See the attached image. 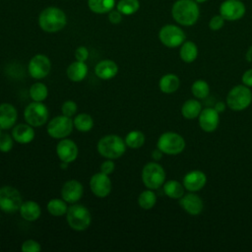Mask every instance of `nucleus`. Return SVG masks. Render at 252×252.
Here are the masks:
<instances>
[{"mask_svg":"<svg viewBox=\"0 0 252 252\" xmlns=\"http://www.w3.org/2000/svg\"><path fill=\"white\" fill-rule=\"evenodd\" d=\"M173 20L184 27H191L200 17V8L194 0H176L171 7Z\"/></svg>","mask_w":252,"mask_h":252,"instance_id":"obj_1","label":"nucleus"},{"mask_svg":"<svg viewBox=\"0 0 252 252\" xmlns=\"http://www.w3.org/2000/svg\"><path fill=\"white\" fill-rule=\"evenodd\" d=\"M67 24L66 14L57 7H47L38 16V25L46 32H57Z\"/></svg>","mask_w":252,"mask_h":252,"instance_id":"obj_2","label":"nucleus"},{"mask_svg":"<svg viewBox=\"0 0 252 252\" xmlns=\"http://www.w3.org/2000/svg\"><path fill=\"white\" fill-rule=\"evenodd\" d=\"M126 147L125 141L120 136L109 134L99 139L96 145V150L101 157L116 159L124 155Z\"/></svg>","mask_w":252,"mask_h":252,"instance_id":"obj_3","label":"nucleus"},{"mask_svg":"<svg viewBox=\"0 0 252 252\" xmlns=\"http://www.w3.org/2000/svg\"><path fill=\"white\" fill-rule=\"evenodd\" d=\"M66 220L72 229L76 231H83L91 225L92 216L88 208L75 203L68 208Z\"/></svg>","mask_w":252,"mask_h":252,"instance_id":"obj_4","label":"nucleus"},{"mask_svg":"<svg viewBox=\"0 0 252 252\" xmlns=\"http://www.w3.org/2000/svg\"><path fill=\"white\" fill-rule=\"evenodd\" d=\"M226 105L233 111L246 109L252 102V92L245 85L234 86L226 95Z\"/></svg>","mask_w":252,"mask_h":252,"instance_id":"obj_5","label":"nucleus"},{"mask_svg":"<svg viewBox=\"0 0 252 252\" xmlns=\"http://www.w3.org/2000/svg\"><path fill=\"white\" fill-rule=\"evenodd\" d=\"M142 181L148 189H158L165 181L163 167L155 161L146 163L142 169Z\"/></svg>","mask_w":252,"mask_h":252,"instance_id":"obj_6","label":"nucleus"},{"mask_svg":"<svg viewBox=\"0 0 252 252\" xmlns=\"http://www.w3.org/2000/svg\"><path fill=\"white\" fill-rule=\"evenodd\" d=\"M157 148L165 155H178L185 149V140L176 132H164L159 136Z\"/></svg>","mask_w":252,"mask_h":252,"instance_id":"obj_7","label":"nucleus"},{"mask_svg":"<svg viewBox=\"0 0 252 252\" xmlns=\"http://www.w3.org/2000/svg\"><path fill=\"white\" fill-rule=\"evenodd\" d=\"M48 116V108L42 101H32L29 103L24 111L26 122L32 127H40L45 124Z\"/></svg>","mask_w":252,"mask_h":252,"instance_id":"obj_8","label":"nucleus"},{"mask_svg":"<svg viewBox=\"0 0 252 252\" xmlns=\"http://www.w3.org/2000/svg\"><path fill=\"white\" fill-rule=\"evenodd\" d=\"M23 203L21 193L12 186L0 187V210L6 214H14Z\"/></svg>","mask_w":252,"mask_h":252,"instance_id":"obj_9","label":"nucleus"},{"mask_svg":"<svg viewBox=\"0 0 252 252\" xmlns=\"http://www.w3.org/2000/svg\"><path fill=\"white\" fill-rule=\"evenodd\" d=\"M158 38L164 46L168 48H175L185 41L186 35L180 27L168 24L161 27L158 32Z\"/></svg>","mask_w":252,"mask_h":252,"instance_id":"obj_10","label":"nucleus"},{"mask_svg":"<svg viewBox=\"0 0 252 252\" xmlns=\"http://www.w3.org/2000/svg\"><path fill=\"white\" fill-rule=\"evenodd\" d=\"M74 123L71 117L65 115H58L53 117L47 124V134L54 139L67 138L73 131Z\"/></svg>","mask_w":252,"mask_h":252,"instance_id":"obj_11","label":"nucleus"},{"mask_svg":"<svg viewBox=\"0 0 252 252\" xmlns=\"http://www.w3.org/2000/svg\"><path fill=\"white\" fill-rule=\"evenodd\" d=\"M51 70V61L44 54H35L28 65V71L32 78L40 80L45 78Z\"/></svg>","mask_w":252,"mask_h":252,"instance_id":"obj_12","label":"nucleus"},{"mask_svg":"<svg viewBox=\"0 0 252 252\" xmlns=\"http://www.w3.org/2000/svg\"><path fill=\"white\" fill-rule=\"evenodd\" d=\"M245 13L246 7L241 0H224L220 6V14L225 21H238Z\"/></svg>","mask_w":252,"mask_h":252,"instance_id":"obj_13","label":"nucleus"},{"mask_svg":"<svg viewBox=\"0 0 252 252\" xmlns=\"http://www.w3.org/2000/svg\"><path fill=\"white\" fill-rule=\"evenodd\" d=\"M90 187L94 196L98 198H105L110 194L112 184L109 176L100 171L94 173L91 177Z\"/></svg>","mask_w":252,"mask_h":252,"instance_id":"obj_14","label":"nucleus"},{"mask_svg":"<svg viewBox=\"0 0 252 252\" xmlns=\"http://www.w3.org/2000/svg\"><path fill=\"white\" fill-rule=\"evenodd\" d=\"M56 154L61 161L70 163L73 162L79 154L77 144L71 139H61L56 145Z\"/></svg>","mask_w":252,"mask_h":252,"instance_id":"obj_15","label":"nucleus"},{"mask_svg":"<svg viewBox=\"0 0 252 252\" xmlns=\"http://www.w3.org/2000/svg\"><path fill=\"white\" fill-rule=\"evenodd\" d=\"M84 194V187L82 183L76 179L66 181L61 189V197L69 204L77 203Z\"/></svg>","mask_w":252,"mask_h":252,"instance_id":"obj_16","label":"nucleus"},{"mask_svg":"<svg viewBox=\"0 0 252 252\" xmlns=\"http://www.w3.org/2000/svg\"><path fill=\"white\" fill-rule=\"evenodd\" d=\"M198 121L201 129L205 132H214L220 123V113L214 107L202 109L198 116Z\"/></svg>","mask_w":252,"mask_h":252,"instance_id":"obj_17","label":"nucleus"},{"mask_svg":"<svg viewBox=\"0 0 252 252\" xmlns=\"http://www.w3.org/2000/svg\"><path fill=\"white\" fill-rule=\"evenodd\" d=\"M180 207L191 216H198L202 213L204 209L203 200L195 194V192H189L188 194H184L179 199Z\"/></svg>","mask_w":252,"mask_h":252,"instance_id":"obj_18","label":"nucleus"},{"mask_svg":"<svg viewBox=\"0 0 252 252\" xmlns=\"http://www.w3.org/2000/svg\"><path fill=\"white\" fill-rule=\"evenodd\" d=\"M207 183V176L201 170H191L187 172L182 180V184L189 192H197L203 189Z\"/></svg>","mask_w":252,"mask_h":252,"instance_id":"obj_19","label":"nucleus"},{"mask_svg":"<svg viewBox=\"0 0 252 252\" xmlns=\"http://www.w3.org/2000/svg\"><path fill=\"white\" fill-rule=\"evenodd\" d=\"M17 118L18 111L13 104L8 102L0 104V127L3 130H8L14 127Z\"/></svg>","mask_w":252,"mask_h":252,"instance_id":"obj_20","label":"nucleus"},{"mask_svg":"<svg viewBox=\"0 0 252 252\" xmlns=\"http://www.w3.org/2000/svg\"><path fill=\"white\" fill-rule=\"evenodd\" d=\"M34 130L33 127L30 124L20 123L13 127L12 137L15 142L19 144H29L34 139Z\"/></svg>","mask_w":252,"mask_h":252,"instance_id":"obj_21","label":"nucleus"},{"mask_svg":"<svg viewBox=\"0 0 252 252\" xmlns=\"http://www.w3.org/2000/svg\"><path fill=\"white\" fill-rule=\"evenodd\" d=\"M118 73L117 64L110 59L99 61L94 67V74L101 80H110Z\"/></svg>","mask_w":252,"mask_h":252,"instance_id":"obj_22","label":"nucleus"},{"mask_svg":"<svg viewBox=\"0 0 252 252\" xmlns=\"http://www.w3.org/2000/svg\"><path fill=\"white\" fill-rule=\"evenodd\" d=\"M88 71L89 69L85 62L76 60L68 66L66 70V75L70 81L77 83L83 81L86 78V76L88 75Z\"/></svg>","mask_w":252,"mask_h":252,"instance_id":"obj_23","label":"nucleus"},{"mask_svg":"<svg viewBox=\"0 0 252 252\" xmlns=\"http://www.w3.org/2000/svg\"><path fill=\"white\" fill-rule=\"evenodd\" d=\"M19 211H20L21 217L28 221L36 220L41 214L40 206L36 202L32 200L23 202Z\"/></svg>","mask_w":252,"mask_h":252,"instance_id":"obj_24","label":"nucleus"},{"mask_svg":"<svg viewBox=\"0 0 252 252\" xmlns=\"http://www.w3.org/2000/svg\"><path fill=\"white\" fill-rule=\"evenodd\" d=\"M180 86V80L175 74H165L158 81V88L163 94H173Z\"/></svg>","mask_w":252,"mask_h":252,"instance_id":"obj_25","label":"nucleus"},{"mask_svg":"<svg viewBox=\"0 0 252 252\" xmlns=\"http://www.w3.org/2000/svg\"><path fill=\"white\" fill-rule=\"evenodd\" d=\"M180 59L185 63H192L198 56V47L195 42L191 40H185L179 49Z\"/></svg>","mask_w":252,"mask_h":252,"instance_id":"obj_26","label":"nucleus"},{"mask_svg":"<svg viewBox=\"0 0 252 252\" xmlns=\"http://www.w3.org/2000/svg\"><path fill=\"white\" fill-rule=\"evenodd\" d=\"M202 111V105L197 99H187L181 106V114L186 119H195Z\"/></svg>","mask_w":252,"mask_h":252,"instance_id":"obj_27","label":"nucleus"},{"mask_svg":"<svg viewBox=\"0 0 252 252\" xmlns=\"http://www.w3.org/2000/svg\"><path fill=\"white\" fill-rule=\"evenodd\" d=\"M184 190L183 184L177 180H168L163 183V192L170 199L179 200L184 195Z\"/></svg>","mask_w":252,"mask_h":252,"instance_id":"obj_28","label":"nucleus"},{"mask_svg":"<svg viewBox=\"0 0 252 252\" xmlns=\"http://www.w3.org/2000/svg\"><path fill=\"white\" fill-rule=\"evenodd\" d=\"M115 5V0H88L90 10L95 14H105L110 12Z\"/></svg>","mask_w":252,"mask_h":252,"instance_id":"obj_29","label":"nucleus"},{"mask_svg":"<svg viewBox=\"0 0 252 252\" xmlns=\"http://www.w3.org/2000/svg\"><path fill=\"white\" fill-rule=\"evenodd\" d=\"M74 127L80 132H88L94 127V119L88 113H80L73 119Z\"/></svg>","mask_w":252,"mask_h":252,"instance_id":"obj_30","label":"nucleus"},{"mask_svg":"<svg viewBox=\"0 0 252 252\" xmlns=\"http://www.w3.org/2000/svg\"><path fill=\"white\" fill-rule=\"evenodd\" d=\"M47 211L51 216L54 217H61L66 215L67 211H68V207H67V202L64 201L63 199H51L48 203H47Z\"/></svg>","mask_w":252,"mask_h":252,"instance_id":"obj_31","label":"nucleus"},{"mask_svg":"<svg viewBox=\"0 0 252 252\" xmlns=\"http://www.w3.org/2000/svg\"><path fill=\"white\" fill-rule=\"evenodd\" d=\"M145 140H146V137H145L144 133L142 131H139V130L130 131L124 139V141L126 143V146L131 148V149L141 148L144 145Z\"/></svg>","mask_w":252,"mask_h":252,"instance_id":"obj_32","label":"nucleus"},{"mask_svg":"<svg viewBox=\"0 0 252 252\" xmlns=\"http://www.w3.org/2000/svg\"><path fill=\"white\" fill-rule=\"evenodd\" d=\"M157 203V195L152 189H147L141 192L138 197V204L144 210H150Z\"/></svg>","mask_w":252,"mask_h":252,"instance_id":"obj_33","label":"nucleus"},{"mask_svg":"<svg viewBox=\"0 0 252 252\" xmlns=\"http://www.w3.org/2000/svg\"><path fill=\"white\" fill-rule=\"evenodd\" d=\"M29 94L33 101H43L48 95V89L45 84L36 82L31 86Z\"/></svg>","mask_w":252,"mask_h":252,"instance_id":"obj_34","label":"nucleus"},{"mask_svg":"<svg viewBox=\"0 0 252 252\" xmlns=\"http://www.w3.org/2000/svg\"><path fill=\"white\" fill-rule=\"evenodd\" d=\"M140 8L139 0H120L117 5L116 9L125 16H130L135 14Z\"/></svg>","mask_w":252,"mask_h":252,"instance_id":"obj_35","label":"nucleus"},{"mask_svg":"<svg viewBox=\"0 0 252 252\" xmlns=\"http://www.w3.org/2000/svg\"><path fill=\"white\" fill-rule=\"evenodd\" d=\"M192 94L199 99H203L210 94V86L204 80H197L191 86Z\"/></svg>","mask_w":252,"mask_h":252,"instance_id":"obj_36","label":"nucleus"},{"mask_svg":"<svg viewBox=\"0 0 252 252\" xmlns=\"http://www.w3.org/2000/svg\"><path fill=\"white\" fill-rule=\"evenodd\" d=\"M14 144V139L12 135L7 133H2L0 135V152L8 153L12 150Z\"/></svg>","mask_w":252,"mask_h":252,"instance_id":"obj_37","label":"nucleus"},{"mask_svg":"<svg viewBox=\"0 0 252 252\" xmlns=\"http://www.w3.org/2000/svg\"><path fill=\"white\" fill-rule=\"evenodd\" d=\"M77 109H78V106L74 100H66L63 102L61 106L62 114L71 118L76 114Z\"/></svg>","mask_w":252,"mask_h":252,"instance_id":"obj_38","label":"nucleus"},{"mask_svg":"<svg viewBox=\"0 0 252 252\" xmlns=\"http://www.w3.org/2000/svg\"><path fill=\"white\" fill-rule=\"evenodd\" d=\"M21 250L23 252H39L41 250V246L37 241L33 239H28L23 242Z\"/></svg>","mask_w":252,"mask_h":252,"instance_id":"obj_39","label":"nucleus"},{"mask_svg":"<svg viewBox=\"0 0 252 252\" xmlns=\"http://www.w3.org/2000/svg\"><path fill=\"white\" fill-rule=\"evenodd\" d=\"M224 22L225 20L222 18L220 14L215 15L209 21V28L211 31H220L224 26Z\"/></svg>","mask_w":252,"mask_h":252,"instance_id":"obj_40","label":"nucleus"},{"mask_svg":"<svg viewBox=\"0 0 252 252\" xmlns=\"http://www.w3.org/2000/svg\"><path fill=\"white\" fill-rule=\"evenodd\" d=\"M89 49L86 46H79L75 50V58L77 61H82L86 62L87 59L89 58Z\"/></svg>","mask_w":252,"mask_h":252,"instance_id":"obj_41","label":"nucleus"},{"mask_svg":"<svg viewBox=\"0 0 252 252\" xmlns=\"http://www.w3.org/2000/svg\"><path fill=\"white\" fill-rule=\"evenodd\" d=\"M115 169V163L113 161V159H110V158H107L105 159L101 165H100V171L104 174H111Z\"/></svg>","mask_w":252,"mask_h":252,"instance_id":"obj_42","label":"nucleus"},{"mask_svg":"<svg viewBox=\"0 0 252 252\" xmlns=\"http://www.w3.org/2000/svg\"><path fill=\"white\" fill-rule=\"evenodd\" d=\"M122 14L116 9V10H111L110 12H108V20L111 24L113 25H117L122 21Z\"/></svg>","mask_w":252,"mask_h":252,"instance_id":"obj_43","label":"nucleus"},{"mask_svg":"<svg viewBox=\"0 0 252 252\" xmlns=\"http://www.w3.org/2000/svg\"><path fill=\"white\" fill-rule=\"evenodd\" d=\"M241 81L243 83V85L252 88V68L246 70L241 77Z\"/></svg>","mask_w":252,"mask_h":252,"instance_id":"obj_44","label":"nucleus"},{"mask_svg":"<svg viewBox=\"0 0 252 252\" xmlns=\"http://www.w3.org/2000/svg\"><path fill=\"white\" fill-rule=\"evenodd\" d=\"M214 108H215L219 113H221V112H223V111L225 110V108H226V103H224L223 101H218V102L215 104Z\"/></svg>","mask_w":252,"mask_h":252,"instance_id":"obj_45","label":"nucleus"},{"mask_svg":"<svg viewBox=\"0 0 252 252\" xmlns=\"http://www.w3.org/2000/svg\"><path fill=\"white\" fill-rule=\"evenodd\" d=\"M162 155H163V153L159 149H158V148L152 152V158L155 160H159L162 158Z\"/></svg>","mask_w":252,"mask_h":252,"instance_id":"obj_46","label":"nucleus"},{"mask_svg":"<svg viewBox=\"0 0 252 252\" xmlns=\"http://www.w3.org/2000/svg\"><path fill=\"white\" fill-rule=\"evenodd\" d=\"M245 59L248 62L252 61V46H249L246 53H245Z\"/></svg>","mask_w":252,"mask_h":252,"instance_id":"obj_47","label":"nucleus"},{"mask_svg":"<svg viewBox=\"0 0 252 252\" xmlns=\"http://www.w3.org/2000/svg\"><path fill=\"white\" fill-rule=\"evenodd\" d=\"M194 1H196L198 4H201V3H205V2H207L208 0H194Z\"/></svg>","mask_w":252,"mask_h":252,"instance_id":"obj_48","label":"nucleus"},{"mask_svg":"<svg viewBox=\"0 0 252 252\" xmlns=\"http://www.w3.org/2000/svg\"><path fill=\"white\" fill-rule=\"evenodd\" d=\"M2 130H3V129H2V128H1V127H0V135H1V134H2V133H3V132H2Z\"/></svg>","mask_w":252,"mask_h":252,"instance_id":"obj_49","label":"nucleus"}]
</instances>
